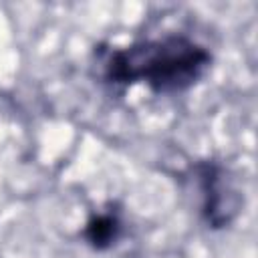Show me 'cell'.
Listing matches in <instances>:
<instances>
[{"label": "cell", "mask_w": 258, "mask_h": 258, "mask_svg": "<svg viewBox=\"0 0 258 258\" xmlns=\"http://www.w3.org/2000/svg\"><path fill=\"white\" fill-rule=\"evenodd\" d=\"M123 228H125L123 212L119 210L117 204L111 202L103 210H97L87 218L81 230V238L91 250L107 252L121 240Z\"/></svg>", "instance_id": "3"}, {"label": "cell", "mask_w": 258, "mask_h": 258, "mask_svg": "<svg viewBox=\"0 0 258 258\" xmlns=\"http://www.w3.org/2000/svg\"><path fill=\"white\" fill-rule=\"evenodd\" d=\"M200 191V216L210 230L228 228L244 206V196L228 165L216 159H202L191 165Z\"/></svg>", "instance_id": "2"}, {"label": "cell", "mask_w": 258, "mask_h": 258, "mask_svg": "<svg viewBox=\"0 0 258 258\" xmlns=\"http://www.w3.org/2000/svg\"><path fill=\"white\" fill-rule=\"evenodd\" d=\"M212 52L185 32H165L129 44L101 42L93 50L97 79L125 91L145 85L157 97H173L196 87L212 67Z\"/></svg>", "instance_id": "1"}]
</instances>
